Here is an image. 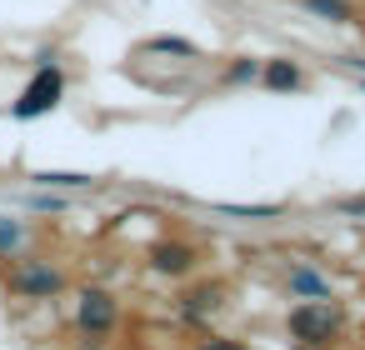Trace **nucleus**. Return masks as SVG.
Masks as SVG:
<instances>
[{
	"mask_svg": "<svg viewBox=\"0 0 365 350\" xmlns=\"http://www.w3.org/2000/svg\"><path fill=\"white\" fill-rule=\"evenodd\" d=\"M36 180H41V185H91V175H51V170L36 175Z\"/></svg>",
	"mask_w": 365,
	"mask_h": 350,
	"instance_id": "1a4fd4ad",
	"label": "nucleus"
},
{
	"mask_svg": "<svg viewBox=\"0 0 365 350\" xmlns=\"http://www.w3.org/2000/svg\"><path fill=\"white\" fill-rule=\"evenodd\" d=\"M290 290H300V295H325V280H320L315 270H295V275H290Z\"/></svg>",
	"mask_w": 365,
	"mask_h": 350,
	"instance_id": "0eeeda50",
	"label": "nucleus"
},
{
	"mask_svg": "<svg viewBox=\"0 0 365 350\" xmlns=\"http://www.w3.org/2000/svg\"><path fill=\"white\" fill-rule=\"evenodd\" d=\"M265 81H270L275 91H295V86H300V71H295L290 61H270V66H265Z\"/></svg>",
	"mask_w": 365,
	"mask_h": 350,
	"instance_id": "39448f33",
	"label": "nucleus"
},
{
	"mask_svg": "<svg viewBox=\"0 0 365 350\" xmlns=\"http://www.w3.org/2000/svg\"><path fill=\"white\" fill-rule=\"evenodd\" d=\"M330 330H335V310H330V305H295V310H290V335H295V340L315 345V340H325Z\"/></svg>",
	"mask_w": 365,
	"mask_h": 350,
	"instance_id": "f03ea898",
	"label": "nucleus"
},
{
	"mask_svg": "<svg viewBox=\"0 0 365 350\" xmlns=\"http://www.w3.org/2000/svg\"><path fill=\"white\" fill-rule=\"evenodd\" d=\"M16 285H21V290H31V295H51V290H61V275L36 265V270H21V280H16Z\"/></svg>",
	"mask_w": 365,
	"mask_h": 350,
	"instance_id": "20e7f679",
	"label": "nucleus"
},
{
	"mask_svg": "<svg viewBox=\"0 0 365 350\" xmlns=\"http://www.w3.org/2000/svg\"><path fill=\"white\" fill-rule=\"evenodd\" d=\"M305 6H310L315 16H330V21H350V6H345V0H305Z\"/></svg>",
	"mask_w": 365,
	"mask_h": 350,
	"instance_id": "6e6552de",
	"label": "nucleus"
},
{
	"mask_svg": "<svg viewBox=\"0 0 365 350\" xmlns=\"http://www.w3.org/2000/svg\"><path fill=\"white\" fill-rule=\"evenodd\" d=\"M205 350H240V345H235V340H210Z\"/></svg>",
	"mask_w": 365,
	"mask_h": 350,
	"instance_id": "9b49d317",
	"label": "nucleus"
},
{
	"mask_svg": "<svg viewBox=\"0 0 365 350\" xmlns=\"http://www.w3.org/2000/svg\"><path fill=\"white\" fill-rule=\"evenodd\" d=\"M16 240H21V225H16V220H6V215H0V250H11Z\"/></svg>",
	"mask_w": 365,
	"mask_h": 350,
	"instance_id": "9d476101",
	"label": "nucleus"
},
{
	"mask_svg": "<svg viewBox=\"0 0 365 350\" xmlns=\"http://www.w3.org/2000/svg\"><path fill=\"white\" fill-rule=\"evenodd\" d=\"M110 320H115L110 295H106V290H91V295L81 300V325H86V330H110Z\"/></svg>",
	"mask_w": 365,
	"mask_h": 350,
	"instance_id": "7ed1b4c3",
	"label": "nucleus"
},
{
	"mask_svg": "<svg viewBox=\"0 0 365 350\" xmlns=\"http://www.w3.org/2000/svg\"><path fill=\"white\" fill-rule=\"evenodd\" d=\"M56 101H61V71H56V66H41L36 81L26 86V96L16 101V120H36V115H46Z\"/></svg>",
	"mask_w": 365,
	"mask_h": 350,
	"instance_id": "f257e3e1",
	"label": "nucleus"
},
{
	"mask_svg": "<svg viewBox=\"0 0 365 350\" xmlns=\"http://www.w3.org/2000/svg\"><path fill=\"white\" fill-rule=\"evenodd\" d=\"M155 265L170 270V275H180V270L190 265V250H185V245H160V250H155Z\"/></svg>",
	"mask_w": 365,
	"mask_h": 350,
	"instance_id": "423d86ee",
	"label": "nucleus"
}]
</instances>
